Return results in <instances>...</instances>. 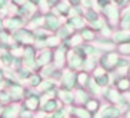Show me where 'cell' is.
Here are the masks:
<instances>
[{"label":"cell","mask_w":130,"mask_h":118,"mask_svg":"<svg viewBox=\"0 0 130 118\" xmlns=\"http://www.w3.org/2000/svg\"><path fill=\"white\" fill-rule=\"evenodd\" d=\"M80 36H82V38H83V41H87V43H93V41H96V38H97V33L87 26L82 30Z\"/></svg>","instance_id":"cell-10"},{"label":"cell","mask_w":130,"mask_h":118,"mask_svg":"<svg viewBox=\"0 0 130 118\" xmlns=\"http://www.w3.org/2000/svg\"><path fill=\"white\" fill-rule=\"evenodd\" d=\"M111 40L115 41L116 46H120V44L129 43L130 41V30H124V29H115L113 36H111Z\"/></svg>","instance_id":"cell-6"},{"label":"cell","mask_w":130,"mask_h":118,"mask_svg":"<svg viewBox=\"0 0 130 118\" xmlns=\"http://www.w3.org/2000/svg\"><path fill=\"white\" fill-rule=\"evenodd\" d=\"M127 78L130 80V60H129V67H127Z\"/></svg>","instance_id":"cell-21"},{"label":"cell","mask_w":130,"mask_h":118,"mask_svg":"<svg viewBox=\"0 0 130 118\" xmlns=\"http://www.w3.org/2000/svg\"><path fill=\"white\" fill-rule=\"evenodd\" d=\"M93 44L97 49V51H102V53H109V51H116L117 50V46L115 44V41L111 38L97 37L96 41H93Z\"/></svg>","instance_id":"cell-3"},{"label":"cell","mask_w":130,"mask_h":118,"mask_svg":"<svg viewBox=\"0 0 130 118\" xmlns=\"http://www.w3.org/2000/svg\"><path fill=\"white\" fill-rule=\"evenodd\" d=\"M69 3L72 4V6H80L82 0H69Z\"/></svg>","instance_id":"cell-19"},{"label":"cell","mask_w":130,"mask_h":118,"mask_svg":"<svg viewBox=\"0 0 130 118\" xmlns=\"http://www.w3.org/2000/svg\"><path fill=\"white\" fill-rule=\"evenodd\" d=\"M113 31H115V29L113 27H110L109 24H106V26L100 30L99 33V37L102 38H111V36H113Z\"/></svg>","instance_id":"cell-14"},{"label":"cell","mask_w":130,"mask_h":118,"mask_svg":"<svg viewBox=\"0 0 130 118\" xmlns=\"http://www.w3.org/2000/svg\"><path fill=\"white\" fill-rule=\"evenodd\" d=\"M111 84H113V85H115V87L117 88L122 94H123V92L130 91V80L127 78V77H117L115 74V78H113Z\"/></svg>","instance_id":"cell-8"},{"label":"cell","mask_w":130,"mask_h":118,"mask_svg":"<svg viewBox=\"0 0 130 118\" xmlns=\"http://www.w3.org/2000/svg\"><path fill=\"white\" fill-rule=\"evenodd\" d=\"M76 98H77V101H79L80 104H86L89 101L87 94H86L83 90H79V91H77V97H76Z\"/></svg>","instance_id":"cell-17"},{"label":"cell","mask_w":130,"mask_h":118,"mask_svg":"<svg viewBox=\"0 0 130 118\" xmlns=\"http://www.w3.org/2000/svg\"><path fill=\"white\" fill-rule=\"evenodd\" d=\"M100 114H102V118H122L123 111L117 105L107 104L103 108H100Z\"/></svg>","instance_id":"cell-5"},{"label":"cell","mask_w":130,"mask_h":118,"mask_svg":"<svg viewBox=\"0 0 130 118\" xmlns=\"http://www.w3.org/2000/svg\"><path fill=\"white\" fill-rule=\"evenodd\" d=\"M77 83L80 84V85H86V84H89V74L87 73H80L79 76H77Z\"/></svg>","instance_id":"cell-16"},{"label":"cell","mask_w":130,"mask_h":118,"mask_svg":"<svg viewBox=\"0 0 130 118\" xmlns=\"http://www.w3.org/2000/svg\"><path fill=\"white\" fill-rule=\"evenodd\" d=\"M100 14L106 20V23L109 24L113 29H117L119 27V19H120V9L115 4L109 3L106 7H103L100 10Z\"/></svg>","instance_id":"cell-1"},{"label":"cell","mask_w":130,"mask_h":118,"mask_svg":"<svg viewBox=\"0 0 130 118\" xmlns=\"http://www.w3.org/2000/svg\"><path fill=\"white\" fill-rule=\"evenodd\" d=\"M74 114L77 115V118H92V114L86 108H76L74 110Z\"/></svg>","instance_id":"cell-15"},{"label":"cell","mask_w":130,"mask_h":118,"mask_svg":"<svg viewBox=\"0 0 130 118\" xmlns=\"http://www.w3.org/2000/svg\"><path fill=\"white\" fill-rule=\"evenodd\" d=\"M123 117L124 118H130V108L127 111H124V114H123Z\"/></svg>","instance_id":"cell-20"},{"label":"cell","mask_w":130,"mask_h":118,"mask_svg":"<svg viewBox=\"0 0 130 118\" xmlns=\"http://www.w3.org/2000/svg\"><path fill=\"white\" fill-rule=\"evenodd\" d=\"M100 12L99 10H96L94 7H86L83 10V19L87 21L89 24H92L93 21H96L97 19H100Z\"/></svg>","instance_id":"cell-9"},{"label":"cell","mask_w":130,"mask_h":118,"mask_svg":"<svg viewBox=\"0 0 130 118\" xmlns=\"http://www.w3.org/2000/svg\"><path fill=\"white\" fill-rule=\"evenodd\" d=\"M110 3L115 4V6H117L119 9H123V7H126V6H127L126 0H110Z\"/></svg>","instance_id":"cell-18"},{"label":"cell","mask_w":130,"mask_h":118,"mask_svg":"<svg viewBox=\"0 0 130 118\" xmlns=\"http://www.w3.org/2000/svg\"><path fill=\"white\" fill-rule=\"evenodd\" d=\"M104 98L107 100L109 104L117 105V104L123 100V94L119 91L115 85H109V87H106V90H104Z\"/></svg>","instance_id":"cell-4"},{"label":"cell","mask_w":130,"mask_h":118,"mask_svg":"<svg viewBox=\"0 0 130 118\" xmlns=\"http://www.w3.org/2000/svg\"><path fill=\"white\" fill-rule=\"evenodd\" d=\"M86 110L92 114V112H99L100 110V103L94 98H89V101L86 103Z\"/></svg>","instance_id":"cell-11"},{"label":"cell","mask_w":130,"mask_h":118,"mask_svg":"<svg viewBox=\"0 0 130 118\" xmlns=\"http://www.w3.org/2000/svg\"><path fill=\"white\" fill-rule=\"evenodd\" d=\"M126 4H130V0H126Z\"/></svg>","instance_id":"cell-22"},{"label":"cell","mask_w":130,"mask_h":118,"mask_svg":"<svg viewBox=\"0 0 130 118\" xmlns=\"http://www.w3.org/2000/svg\"><path fill=\"white\" fill-rule=\"evenodd\" d=\"M117 29L130 30V4H127L126 7L120 9V19H119Z\"/></svg>","instance_id":"cell-7"},{"label":"cell","mask_w":130,"mask_h":118,"mask_svg":"<svg viewBox=\"0 0 130 118\" xmlns=\"http://www.w3.org/2000/svg\"><path fill=\"white\" fill-rule=\"evenodd\" d=\"M106 24H107V23H106V20H104L103 17L100 16V19H97L96 21H93V23L90 24L89 27H90V29H93V30H94L96 33H97V34H99L100 30H102V29H103V27L106 26Z\"/></svg>","instance_id":"cell-12"},{"label":"cell","mask_w":130,"mask_h":118,"mask_svg":"<svg viewBox=\"0 0 130 118\" xmlns=\"http://www.w3.org/2000/svg\"><path fill=\"white\" fill-rule=\"evenodd\" d=\"M120 58V54L117 51H109V53H102L99 58L100 67L104 68L107 73H113L116 70V65H117V61Z\"/></svg>","instance_id":"cell-2"},{"label":"cell","mask_w":130,"mask_h":118,"mask_svg":"<svg viewBox=\"0 0 130 118\" xmlns=\"http://www.w3.org/2000/svg\"><path fill=\"white\" fill-rule=\"evenodd\" d=\"M122 57H127L130 58V41L129 43H124V44H120L117 46V50H116Z\"/></svg>","instance_id":"cell-13"}]
</instances>
